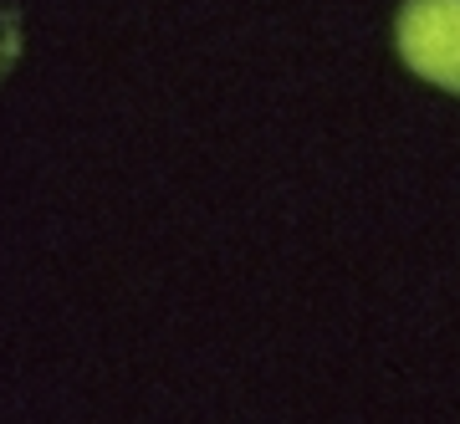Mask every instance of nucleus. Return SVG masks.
<instances>
[{"instance_id":"obj_1","label":"nucleus","mask_w":460,"mask_h":424,"mask_svg":"<svg viewBox=\"0 0 460 424\" xmlns=\"http://www.w3.org/2000/svg\"><path fill=\"white\" fill-rule=\"evenodd\" d=\"M399 57L425 82L460 93V0H410L394 26Z\"/></svg>"}]
</instances>
